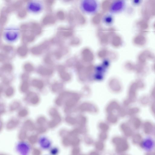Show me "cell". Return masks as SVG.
<instances>
[{"label": "cell", "instance_id": "cell-1", "mask_svg": "<svg viewBox=\"0 0 155 155\" xmlns=\"http://www.w3.org/2000/svg\"><path fill=\"white\" fill-rule=\"evenodd\" d=\"M79 5L81 11L88 15L96 14L100 8L97 0H80Z\"/></svg>", "mask_w": 155, "mask_h": 155}, {"label": "cell", "instance_id": "cell-2", "mask_svg": "<svg viewBox=\"0 0 155 155\" xmlns=\"http://www.w3.org/2000/svg\"><path fill=\"white\" fill-rule=\"evenodd\" d=\"M126 5V0H113L108 7L109 12L114 15L122 12Z\"/></svg>", "mask_w": 155, "mask_h": 155}, {"label": "cell", "instance_id": "cell-3", "mask_svg": "<svg viewBox=\"0 0 155 155\" xmlns=\"http://www.w3.org/2000/svg\"><path fill=\"white\" fill-rule=\"evenodd\" d=\"M43 5L40 1L33 0L29 2L27 5V9L30 12L33 13H38L41 11Z\"/></svg>", "mask_w": 155, "mask_h": 155}, {"label": "cell", "instance_id": "cell-4", "mask_svg": "<svg viewBox=\"0 0 155 155\" xmlns=\"http://www.w3.org/2000/svg\"><path fill=\"white\" fill-rule=\"evenodd\" d=\"M17 151L22 155H26L29 152L30 147L27 143L21 142L19 143L16 147Z\"/></svg>", "mask_w": 155, "mask_h": 155}, {"label": "cell", "instance_id": "cell-5", "mask_svg": "<svg viewBox=\"0 0 155 155\" xmlns=\"http://www.w3.org/2000/svg\"><path fill=\"white\" fill-rule=\"evenodd\" d=\"M154 145V141L150 137L144 139L141 144L142 148L147 151L152 150L153 148Z\"/></svg>", "mask_w": 155, "mask_h": 155}, {"label": "cell", "instance_id": "cell-6", "mask_svg": "<svg viewBox=\"0 0 155 155\" xmlns=\"http://www.w3.org/2000/svg\"><path fill=\"white\" fill-rule=\"evenodd\" d=\"M39 142L41 147L44 149H49L51 145V141L48 139L45 136L41 137Z\"/></svg>", "mask_w": 155, "mask_h": 155}, {"label": "cell", "instance_id": "cell-7", "mask_svg": "<svg viewBox=\"0 0 155 155\" xmlns=\"http://www.w3.org/2000/svg\"><path fill=\"white\" fill-rule=\"evenodd\" d=\"M114 20L113 15L110 12L104 15L102 18L103 22L108 25L112 24Z\"/></svg>", "mask_w": 155, "mask_h": 155}, {"label": "cell", "instance_id": "cell-8", "mask_svg": "<svg viewBox=\"0 0 155 155\" xmlns=\"http://www.w3.org/2000/svg\"><path fill=\"white\" fill-rule=\"evenodd\" d=\"M134 5H138L141 2V0H132Z\"/></svg>", "mask_w": 155, "mask_h": 155}]
</instances>
